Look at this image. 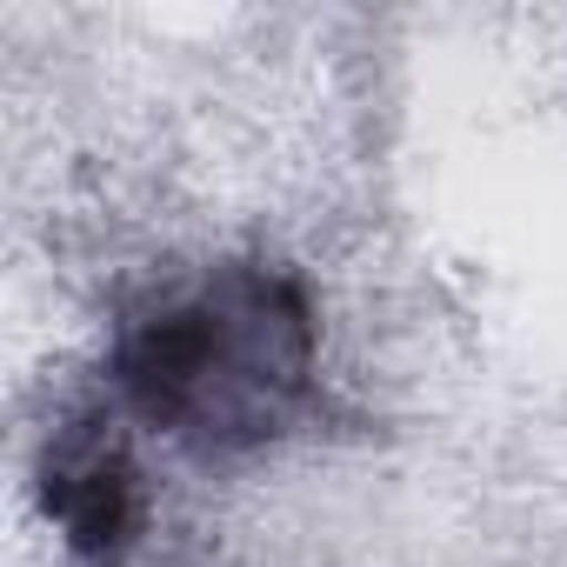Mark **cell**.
Returning <instances> with one entry per match:
<instances>
[{
    "label": "cell",
    "instance_id": "1",
    "mask_svg": "<svg viewBox=\"0 0 567 567\" xmlns=\"http://www.w3.org/2000/svg\"><path fill=\"white\" fill-rule=\"evenodd\" d=\"M121 394L141 421L200 441L247 447L295 421L315 388V315L288 274L220 267L174 295L121 341Z\"/></svg>",
    "mask_w": 567,
    "mask_h": 567
},
{
    "label": "cell",
    "instance_id": "2",
    "mask_svg": "<svg viewBox=\"0 0 567 567\" xmlns=\"http://www.w3.org/2000/svg\"><path fill=\"white\" fill-rule=\"evenodd\" d=\"M48 514L74 554L87 560L127 554L141 527V494H134V461L121 454L114 434L81 427L48 454Z\"/></svg>",
    "mask_w": 567,
    "mask_h": 567
}]
</instances>
